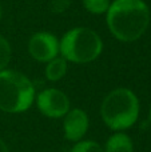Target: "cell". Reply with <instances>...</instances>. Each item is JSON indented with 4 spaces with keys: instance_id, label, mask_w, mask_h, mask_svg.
I'll return each mask as SVG.
<instances>
[{
    "instance_id": "obj_6",
    "label": "cell",
    "mask_w": 151,
    "mask_h": 152,
    "mask_svg": "<svg viewBox=\"0 0 151 152\" xmlns=\"http://www.w3.org/2000/svg\"><path fill=\"white\" fill-rule=\"evenodd\" d=\"M28 52L31 58L40 63H48L54 58L59 56V39L54 34L47 31L36 32L28 42Z\"/></svg>"
},
{
    "instance_id": "obj_9",
    "label": "cell",
    "mask_w": 151,
    "mask_h": 152,
    "mask_svg": "<svg viewBox=\"0 0 151 152\" xmlns=\"http://www.w3.org/2000/svg\"><path fill=\"white\" fill-rule=\"evenodd\" d=\"M67 74V60L62 56H56L45 66V77L50 81H58Z\"/></svg>"
},
{
    "instance_id": "obj_3",
    "label": "cell",
    "mask_w": 151,
    "mask_h": 152,
    "mask_svg": "<svg viewBox=\"0 0 151 152\" xmlns=\"http://www.w3.org/2000/svg\"><path fill=\"white\" fill-rule=\"evenodd\" d=\"M60 56L67 61L87 64L99 58L103 51V42L94 29L75 27L67 31L59 40Z\"/></svg>"
},
{
    "instance_id": "obj_4",
    "label": "cell",
    "mask_w": 151,
    "mask_h": 152,
    "mask_svg": "<svg viewBox=\"0 0 151 152\" xmlns=\"http://www.w3.org/2000/svg\"><path fill=\"white\" fill-rule=\"evenodd\" d=\"M35 99V87L26 75L13 69L0 71V110L8 113L27 111Z\"/></svg>"
},
{
    "instance_id": "obj_10",
    "label": "cell",
    "mask_w": 151,
    "mask_h": 152,
    "mask_svg": "<svg viewBox=\"0 0 151 152\" xmlns=\"http://www.w3.org/2000/svg\"><path fill=\"white\" fill-rule=\"evenodd\" d=\"M84 10L94 15H103L108 11L111 0H82Z\"/></svg>"
},
{
    "instance_id": "obj_13",
    "label": "cell",
    "mask_w": 151,
    "mask_h": 152,
    "mask_svg": "<svg viewBox=\"0 0 151 152\" xmlns=\"http://www.w3.org/2000/svg\"><path fill=\"white\" fill-rule=\"evenodd\" d=\"M70 7V0H54L51 3V10L52 12H56V13H60V12H64L67 11Z\"/></svg>"
},
{
    "instance_id": "obj_1",
    "label": "cell",
    "mask_w": 151,
    "mask_h": 152,
    "mask_svg": "<svg viewBox=\"0 0 151 152\" xmlns=\"http://www.w3.org/2000/svg\"><path fill=\"white\" fill-rule=\"evenodd\" d=\"M106 21L115 39L123 43L138 40L150 24V10L143 0H114Z\"/></svg>"
},
{
    "instance_id": "obj_15",
    "label": "cell",
    "mask_w": 151,
    "mask_h": 152,
    "mask_svg": "<svg viewBox=\"0 0 151 152\" xmlns=\"http://www.w3.org/2000/svg\"><path fill=\"white\" fill-rule=\"evenodd\" d=\"M0 18H1V5H0Z\"/></svg>"
},
{
    "instance_id": "obj_11",
    "label": "cell",
    "mask_w": 151,
    "mask_h": 152,
    "mask_svg": "<svg viewBox=\"0 0 151 152\" xmlns=\"http://www.w3.org/2000/svg\"><path fill=\"white\" fill-rule=\"evenodd\" d=\"M12 58V48L4 36L0 35V71H4Z\"/></svg>"
},
{
    "instance_id": "obj_8",
    "label": "cell",
    "mask_w": 151,
    "mask_h": 152,
    "mask_svg": "<svg viewBox=\"0 0 151 152\" xmlns=\"http://www.w3.org/2000/svg\"><path fill=\"white\" fill-rule=\"evenodd\" d=\"M104 152H134L133 140L123 132L114 134L107 140Z\"/></svg>"
},
{
    "instance_id": "obj_14",
    "label": "cell",
    "mask_w": 151,
    "mask_h": 152,
    "mask_svg": "<svg viewBox=\"0 0 151 152\" xmlns=\"http://www.w3.org/2000/svg\"><path fill=\"white\" fill-rule=\"evenodd\" d=\"M0 152H10L8 151V147L5 145V143L1 139H0Z\"/></svg>"
},
{
    "instance_id": "obj_7",
    "label": "cell",
    "mask_w": 151,
    "mask_h": 152,
    "mask_svg": "<svg viewBox=\"0 0 151 152\" xmlns=\"http://www.w3.org/2000/svg\"><path fill=\"white\" fill-rule=\"evenodd\" d=\"M64 136L70 142H79L88 129V116L80 108L67 112L64 118Z\"/></svg>"
},
{
    "instance_id": "obj_2",
    "label": "cell",
    "mask_w": 151,
    "mask_h": 152,
    "mask_svg": "<svg viewBox=\"0 0 151 152\" xmlns=\"http://www.w3.org/2000/svg\"><path fill=\"white\" fill-rule=\"evenodd\" d=\"M103 121L114 131H123L135 124L139 116V100L128 88L111 91L100 107Z\"/></svg>"
},
{
    "instance_id": "obj_5",
    "label": "cell",
    "mask_w": 151,
    "mask_h": 152,
    "mask_svg": "<svg viewBox=\"0 0 151 152\" xmlns=\"http://www.w3.org/2000/svg\"><path fill=\"white\" fill-rule=\"evenodd\" d=\"M39 111L47 118H63L70 111L68 96L63 91L56 88L43 89L36 97Z\"/></svg>"
},
{
    "instance_id": "obj_12",
    "label": "cell",
    "mask_w": 151,
    "mask_h": 152,
    "mask_svg": "<svg viewBox=\"0 0 151 152\" xmlns=\"http://www.w3.org/2000/svg\"><path fill=\"white\" fill-rule=\"evenodd\" d=\"M71 152H104V150L92 140H84L79 142L72 147Z\"/></svg>"
},
{
    "instance_id": "obj_16",
    "label": "cell",
    "mask_w": 151,
    "mask_h": 152,
    "mask_svg": "<svg viewBox=\"0 0 151 152\" xmlns=\"http://www.w3.org/2000/svg\"><path fill=\"white\" fill-rule=\"evenodd\" d=\"M150 119H151V110H150Z\"/></svg>"
}]
</instances>
